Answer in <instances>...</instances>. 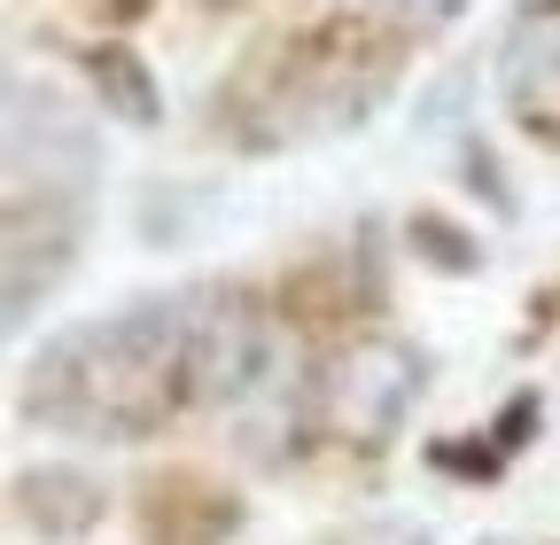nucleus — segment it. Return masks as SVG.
Returning <instances> with one entry per match:
<instances>
[{"instance_id": "7", "label": "nucleus", "mask_w": 560, "mask_h": 545, "mask_svg": "<svg viewBox=\"0 0 560 545\" xmlns=\"http://www.w3.org/2000/svg\"><path fill=\"white\" fill-rule=\"evenodd\" d=\"M86 79H94V102H102L117 125H140V132H149V125L164 117V94H156L149 62H140L132 47H94V55H86Z\"/></svg>"}, {"instance_id": "8", "label": "nucleus", "mask_w": 560, "mask_h": 545, "mask_svg": "<svg viewBox=\"0 0 560 545\" xmlns=\"http://www.w3.org/2000/svg\"><path fill=\"white\" fill-rule=\"evenodd\" d=\"M405 242L429 257L436 272H482V250H475V234H459L452 219H436V211H412V227H405Z\"/></svg>"}, {"instance_id": "3", "label": "nucleus", "mask_w": 560, "mask_h": 545, "mask_svg": "<svg viewBox=\"0 0 560 545\" xmlns=\"http://www.w3.org/2000/svg\"><path fill=\"white\" fill-rule=\"evenodd\" d=\"M272 382V312L249 289H210L187 312V397L249 405Z\"/></svg>"}, {"instance_id": "6", "label": "nucleus", "mask_w": 560, "mask_h": 545, "mask_svg": "<svg viewBox=\"0 0 560 545\" xmlns=\"http://www.w3.org/2000/svg\"><path fill=\"white\" fill-rule=\"evenodd\" d=\"M62 272H70V227L47 219L39 242H32V227L9 219V327H24L39 312V297L62 281Z\"/></svg>"}, {"instance_id": "1", "label": "nucleus", "mask_w": 560, "mask_h": 545, "mask_svg": "<svg viewBox=\"0 0 560 545\" xmlns=\"http://www.w3.org/2000/svg\"><path fill=\"white\" fill-rule=\"evenodd\" d=\"M187 397V304H125L109 320L62 327L32 359L24 414L70 437L140 444Z\"/></svg>"}, {"instance_id": "2", "label": "nucleus", "mask_w": 560, "mask_h": 545, "mask_svg": "<svg viewBox=\"0 0 560 545\" xmlns=\"http://www.w3.org/2000/svg\"><path fill=\"white\" fill-rule=\"evenodd\" d=\"M420 390H429V367H420L412 344H397V335H359V344L335 351V367L319 374V421L350 452H389L412 421Z\"/></svg>"}, {"instance_id": "4", "label": "nucleus", "mask_w": 560, "mask_h": 545, "mask_svg": "<svg viewBox=\"0 0 560 545\" xmlns=\"http://www.w3.org/2000/svg\"><path fill=\"white\" fill-rule=\"evenodd\" d=\"M499 94L529 132L560 141V0H537V9L514 16L499 47Z\"/></svg>"}, {"instance_id": "9", "label": "nucleus", "mask_w": 560, "mask_h": 545, "mask_svg": "<svg viewBox=\"0 0 560 545\" xmlns=\"http://www.w3.org/2000/svg\"><path fill=\"white\" fill-rule=\"evenodd\" d=\"M366 9H374L382 24H397V32H412V39H429V32H444V24H459V9H467V0H366Z\"/></svg>"}, {"instance_id": "5", "label": "nucleus", "mask_w": 560, "mask_h": 545, "mask_svg": "<svg viewBox=\"0 0 560 545\" xmlns=\"http://www.w3.org/2000/svg\"><path fill=\"white\" fill-rule=\"evenodd\" d=\"M16 514L39 537H86L109 514V491L94 475H79V467H24L16 475Z\"/></svg>"}]
</instances>
